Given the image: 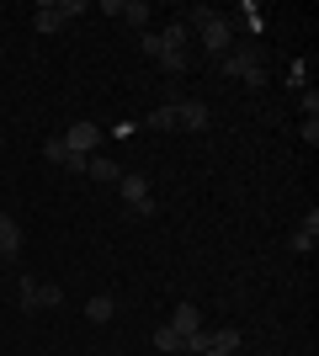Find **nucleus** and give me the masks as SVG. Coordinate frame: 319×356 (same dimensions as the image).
<instances>
[{"instance_id":"f257e3e1","label":"nucleus","mask_w":319,"mask_h":356,"mask_svg":"<svg viewBox=\"0 0 319 356\" xmlns=\"http://www.w3.org/2000/svg\"><path fill=\"white\" fill-rule=\"evenodd\" d=\"M192 22H197L202 43H208V54H229V43H234V27H229V16H218L213 6H192Z\"/></svg>"},{"instance_id":"f03ea898","label":"nucleus","mask_w":319,"mask_h":356,"mask_svg":"<svg viewBox=\"0 0 319 356\" xmlns=\"http://www.w3.org/2000/svg\"><path fill=\"white\" fill-rule=\"evenodd\" d=\"M80 11H85V0H59V6H54V0H43V6H38V16H32V27H38V32H59V27H69Z\"/></svg>"},{"instance_id":"7ed1b4c3","label":"nucleus","mask_w":319,"mask_h":356,"mask_svg":"<svg viewBox=\"0 0 319 356\" xmlns=\"http://www.w3.org/2000/svg\"><path fill=\"white\" fill-rule=\"evenodd\" d=\"M96 144H101V128H96L91 118L69 122V134H64V149H75V154H85V160H91V154H96Z\"/></svg>"},{"instance_id":"20e7f679","label":"nucleus","mask_w":319,"mask_h":356,"mask_svg":"<svg viewBox=\"0 0 319 356\" xmlns=\"http://www.w3.org/2000/svg\"><path fill=\"white\" fill-rule=\"evenodd\" d=\"M170 106H176V122H181V128H192V134H202V128L213 122V112H208L202 102H170Z\"/></svg>"},{"instance_id":"39448f33","label":"nucleus","mask_w":319,"mask_h":356,"mask_svg":"<svg viewBox=\"0 0 319 356\" xmlns=\"http://www.w3.org/2000/svg\"><path fill=\"white\" fill-rule=\"evenodd\" d=\"M288 245H293V255H309V250L319 245V213H314V208H309V218L298 223V229H293V239H288Z\"/></svg>"},{"instance_id":"423d86ee","label":"nucleus","mask_w":319,"mask_h":356,"mask_svg":"<svg viewBox=\"0 0 319 356\" xmlns=\"http://www.w3.org/2000/svg\"><path fill=\"white\" fill-rule=\"evenodd\" d=\"M85 176H91V181H101V186H117V181H122V165H117V160H106V154H91Z\"/></svg>"},{"instance_id":"0eeeda50","label":"nucleus","mask_w":319,"mask_h":356,"mask_svg":"<svg viewBox=\"0 0 319 356\" xmlns=\"http://www.w3.org/2000/svg\"><path fill=\"white\" fill-rule=\"evenodd\" d=\"M117 192H122V202H128V208H138V202H149V181H144V176H128V170H122Z\"/></svg>"},{"instance_id":"6e6552de","label":"nucleus","mask_w":319,"mask_h":356,"mask_svg":"<svg viewBox=\"0 0 319 356\" xmlns=\"http://www.w3.org/2000/svg\"><path fill=\"white\" fill-rule=\"evenodd\" d=\"M250 70H256V48H229L224 54V74H240L245 80Z\"/></svg>"},{"instance_id":"1a4fd4ad","label":"nucleus","mask_w":319,"mask_h":356,"mask_svg":"<svg viewBox=\"0 0 319 356\" xmlns=\"http://www.w3.org/2000/svg\"><path fill=\"white\" fill-rule=\"evenodd\" d=\"M170 330H176V335H192V330H202V309H197V303H181V309L170 314Z\"/></svg>"},{"instance_id":"9d476101","label":"nucleus","mask_w":319,"mask_h":356,"mask_svg":"<svg viewBox=\"0 0 319 356\" xmlns=\"http://www.w3.org/2000/svg\"><path fill=\"white\" fill-rule=\"evenodd\" d=\"M22 250V223L11 213H0V255H16Z\"/></svg>"},{"instance_id":"9b49d317","label":"nucleus","mask_w":319,"mask_h":356,"mask_svg":"<svg viewBox=\"0 0 319 356\" xmlns=\"http://www.w3.org/2000/svg\"><path fill=\"white\" fill-rule=\"evenodd\" d=\"M38 309H43V282L22 277V314H38Z\"/></svg>"},{"instance_id":"f8f14e48","label":"nucleus","mask_w":319,"mask_h":356,"mask_svg":"<svg viewBox=\"0 0 319 356\" xmlns=\"http://www.w3.org/2000/svg\"><path fill=\"white\" fill-rule=\"evenodd\" d=\"M112 314H117V303H112V298H106V293H96L91 303H85V319H91V325H106Z\"/></svg>"},{"instance_id":"ddd939ff","label":"nucleus","mask_w":319,"mask_h":356,"mask_svg":"<svg viewBox=\"0 0 319 356\" xmlns=\"http://www.w3.org/2000/svg\"><path fill=\"white\" fill-rule=\"evenodd\" d=\"M181 351H186V356H202V351H213V330L202 325V330H192V335H181Z\"/></svg>"},{"instance_id":"4468645a","label":"nucleus","mask_w":319,"mask_h":356,"mask_svg":"<svg viewBox=\"0 0 319 356\" xmlns=\"http://www.w3.org/2000/svg\"><path fill=\"white\" fill-rule=\"evenodd\" d=\"M160 70H165V74H186V70H192L186 48H165V54H160Z\"/></svg>"},{"instance_id":"2eb2a0df","label":"nucleus","mask_w":319,"mask_h":356,"mask_svg":"<svg viewBox=\"0 0 319 356\" xmlns=\"http://www.w3.org/2000/svg\"><path fill=\"white\" fill-rule=\"evenodd\" d=\"M213 346L234 356V351H240V346H245V335H240V330H234V325H224V330H213Z\"/></svg>"},{"instance_id":"dca6fc26","label":"nucleus","mask_w":319,"mask_h":356,"mask_svg":"<svg viewBox=\"0 0 319 356\" xmlns=\"http://www.w3.org/2000/svg\"><path fill=\"white\" fill-rule=\"evenodd\" d=\"M149 128H154V134H170V128H176V106H154V112H149Z\"/></svg>"},{"instance_id":"f3484780","label":"nucleus","mask_w":319,"mask_h":356,"mask_svg":"<svg viewBox=\"0 0 319 356\" xmlns=\"http://www.w3.org/2000/svg\"><path fill=\"white\" fill-rule=\"evenodd\" d=\"M154 351L176 356V351H181V335H176V330H170V325H160V330H154Z\"/></svg>"},{"instance_id":"a211bd4d","label":"nucleus","mask_w":319,"mask_h":356,"mask_svg":"<svg viewBox=\"0 0 319 356\" xmlns=\"http://www.w3.org/2000/svg\"><path fill=\"white\" fill-rule=\"evenodd\" d=\"M149 6H144V0H122V22H133V27H144V22H149Z\"/></svg>"},{"instance_id":"6ab92c4d","label":"nucleus","mask_w":319,"mask_h":356,"mask_svg":"<svg viewBox=\"0 0 319 356\" xmlns=\"http://www.w3.org/2000/svg\"><path fill=\"white\" fill-rule=\"evenodd\" d=\"M138 54H144V59H160V54H165V38H160V32H144V38H138Z\"/></svg>"},{"instance_id":"aec40b11","label":"nucleus","mask_w":319,"mask_h":356,"mask_svg":"<svg viewBox=\"0 0 319 356\" xmlns=\"http://www.w3.org/2000/svg\"><path fill=\"white\" fill-rule=\"evenodd\" d=\"M43 154H48V165H64V160H69V149H64V138H48V144H43Z\"/></svg>"},{"instance_id":"412c9836","label":"nucleus","mask_w":319,"mask_h":356,"mask_svg":"<svg viewBox=\"0 0 319 356\" xmlns=\"http://www.w3.org/2000/svg\"><path fill=\"white\" fill-rule=\"evenodd\" d=\"M85 165H91V160H85V154H75V149H69V160H64L59 170H69V176H85Z\"/></svg>"},{"instance_id":"4be33fe9","label":"nucleus","mask_w":319,"mask_h":356,"mask_svg":"<svg viewBox=\"0 0 319 356\" xmlns=\"http://www.w3.org/2000/svg\"><path fill=\"white\" fill-rule=\"evenodd\" d=\"M304 144H319V118H304Z\"/></svg>"},{"instance_id":"5701e85b","label":"nucleus","mask_w":319,"mask_h":356,"mask_svg":"<svg viewBox=\"0 0 319 356\" xmlns=\"http://www.w3.org/2000/svg\"><path fill=\"white\" fill-rule=\"evenodd\" d=\"M202 356H229V351H218V346H213V351H202Z\"/></svg>"}]
</instances>
